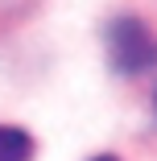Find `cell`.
Segmentation results:
<instances>
[{
  "label": "cell",
  "mask_w": 157,
  "mask_h": 161,
  "mask_svg": "<svg viewBox=\"0 0 157 161\" xmlns=\"http://www.w3.org/2000/svg\"><path fill=\"white\" fill-rule=\"evenodd\" d=\"M108 54L120 75H141V70L157 66V37L137 17H116L108 25Z\"/></svg>",
  "instance_id": "cell-1"
},
{
  "label": "cell",
  "mask_w": 157,
  "mask_h": 161,
  "mask_svg": "<svg viewBox=\"0 0 157 161\" xmlns=\"http://www.w3.org/2000/svg\"><path fill=\"white\" fill-rule=\"evenodd\" d=\"M0 161H33V136L0 124Z\"/></svg>",
  "instance_id": "cell-2"
},
{
  "label": "cell",
  "mask_w": 157,
  "mask_h": 161,
  "mask_svg": "<svg viewBox=\"0 0 157 161\" xmlns=\"http://www.w3.org/2000/svg\"><path fill=\"white\" fill-rule=\"evenodd\" d=\"M91 161H116V157H91Z\"/></svg>",
  "instance_id": "cell-3"
}]
</instances>
